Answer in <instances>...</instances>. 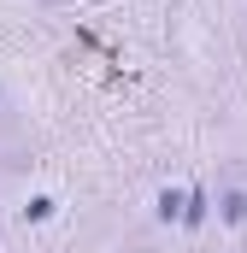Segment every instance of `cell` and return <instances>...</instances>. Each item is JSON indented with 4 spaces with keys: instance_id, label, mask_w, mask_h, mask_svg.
Here are the masks:
<instances>
[{
    "instance_id": "cell-1",
    "label": "cell",
    "mask_w": 247,
    "mask_h": 253,
    "mask_svg": "<svg viewBox=\"0 0 247 253\" xmlns=\"http://www.w3.org/2000/svg\"><path fill=\"white\" fill-rule=\"evenodd\" d=\"M206 224H212V194L200 189V183H188V189H183V218H177V230L200 236Z\"/></svg>"
},
{
    "instance_id": "cell-2",
    "label": "cell",
    "mask_w": 247,
    "mask_h": 253,
    "mask_svg": "<svg viewBox=\"0 0 247 253\" xmlns=\"http://www.w3.org/2000/svg\"><path fill=\"white\" fill-rule=\"evenodd\" d=\"M212 218H218L224 230H242L247 224V189H224L218 200H212Z\"/></svg>"
},
{
    "instance_id": "cell-3",
    "label": "cell",
    "mask_w": 247,
    "mask_h": 253,
    "mask_svg": "<svg viewBox=\"0 0 247 253\" xmlns=\"http://www.w3.org/2000/svg\"><path fill=\"white\" fill-rule=\"evenodd\" d=\"M18 218H24V230H41V224L59 218V200H53V194H30V200L18 206Z\"/></svg>"
},
{
    "instance_id": "cell-4",
    "label": "cell",
    "mask_w": 247,
    "mask_h": 253,
    "mask_svg": "<svg viewBox=\"0 0 247 253\" xmlns=\"http://www.w3.org/2000/svg\"><path fill=\"white\" fill-rule=\"evenodd\" d=\"M183 218V183H165L153 194V224H177Z\"/></svg>"
},
{
    "instance_id": "cell-5",
    "label": "cell",
    "mask_w": 247,
    "mask_h": 253,
    "mask_svg": "<svg viewBox=\"0 0 247 253\" xmlns=\"http://www.w3.org/2000/svg\"><path fill=\"white\" fill-rule=\"evenodd\" d=\"M36 6H65V0H36Z\"/></svg>"
},
{
    "instance_id": "cell-6",
    "label": "cell",
    "mask_w": 247,
    "mask_h": 253,
    "mask_svg": "<svg viewBox=\"0 0 247 253\" xmlns=\"http://www.w3.org/2000/svg\"><path fill=\"white\" fill-rule=\"evenodd\" d=\"M0 100H6V83H0Z\"/></svg>"
}]
</instances>
